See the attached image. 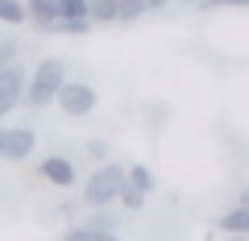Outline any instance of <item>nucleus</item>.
<instances>
[{
	"mask_svg": "<svg viewBox=\"0 0 249 241\" xmlns=\"http://www.w3.org/2000/svg\"><path fill=\"white\" fill-rule=\"evenodd\" d=\"M100 104V92L91 88L88 79H67L58 92V100H54V108H58L62 116H71V121H88L91 112H96Z\"/></svg>",
	"mask_w": 249,
	"mask_h": 241,
	"instance_id": "7ed1b4c3",
	"label": "nucleus"
},
{
	"mask_svg": "<svg viewBox=\"0 0 249 241\" xmlns=\"http://www.w3.org/2000/svg\"><path fill=\"white\" fill-rule=\"evenodd\" d=\"M88 21L96 25H116V4L112 0H88Z\"/></svg>",
	"mask_w": 249,
	"mask_h": 241,
	"instance_id": "9d476101",
	"label": "nucleus"
},
{
	"mask_svg": "<svg viewBox=\"0 0 249 241\" xmlns=\"http://www.w3.org/2000/svg\"><path fill=\"white\" fill-rule=\"evenodd\" d=\"M220 241H249V237H220Z\"/></svg>",
	"mask_w": 249,
	"mask_h": 241,
	"instance_id": "5701e85b",
	"label": "nucleus"
},
{
	"mask_svg": "<svg viewBox=\"0 0 249 241\" xmlns=\"http://www.w3.org/2000/svg\"><path fill=\"white\" fill-rule=\"evenodd\" d=\"M62 83H67V63H62L58 54H46V58H37L34 71L25 75V100L21 104L25 108H54V100H58Z\"/></svg>",
	"mask_w": 249,
	"mask_h": 241,
	"instance_id": "f257e3e1",
	"label": "nucleus"
},
{
	"mask_svg": "<svg viewBox=\"0 0 249 241\" xmlns=\"http://www.w3.org/2000/svg\"><path fill=\"white\" fill-rule=\"evenodd\" d=\"M37 175H42L50 187H75V183H79L75 162L67 158V154H46V158L37 162Z\"/></svg>",
	"mask_w": 249,
	"mask_h": 241,
	"instance_id": "423d86ee",
	"label": "nucleus"
},
{
	"mask_svg": "<svg viewBox=\"0 0 249 241\" xmlns=\"http://www.w3.org/2000/svg\"><path fill=\"white\" fill-rule=\"evenodd\" d=\"M124 187H133L137 196L150 200V191L158 187V179H154V170L145 167V162H129V167H124Z\"/></svg>",
	"mask_w": 249,
	"mask_h": 241,
	"instance_id": "6e6552de",
	"label": "nucleus"
},
{
	"mask_svg": "<svg viewBox=\"0 0 249 241\" xmlns=\"http://www.w3.org/2000/svg\"><path fill=\"white\" fill-rule=\"evenodd\" d=\"M37 150V133L29 125H9L4 129V158L0 162H29Z\"/></svg>",
	"mask_w": 249,
	"mask_h": 241,
	"instance_id": "39448f33",
	"label": "nucleus"
},
{
	"mask_svg": "<svg viewBox=\"0 0 249 241\" xmlns=\"http://www.w3.org/2000/svg\"><path fill=\"white\" fill-rule=\"evenodd\" d=\"M25 4V25H34V34H54V4L58 0H21Z\"/></svg>",
	"mask_w": 249,
	"mask_h": 241,
	"instance_id": "0eeeda50",
	"label": "nucleus"
},
{
	"mask_svg": "<svg viewBox=\"0 0 249 241\" xmlns=\"http://www.w3.org/2000/svg\"><path fill=\"white\" fill-rule=\"evenodd\" d=\"M54 34H62V37H88L91 34V21H54Z\"/></svg>",
	"mask_w": 249,
	"mask_h": 241,
	"instance_id": "2eb2a0df",
	"label": "nucleus"
},
{
	"mask_svg": "<svg viewBox=\"0 0 249 241\" xmlns=\"http://www.w3.org/2000/svg\"><path fill=\"white\" fill-rule=\"evenodd\" d=\"M79 208H83V204H75V200H62V204H58V216H67V221H79Z\"/></svg>",
	"mask_w": 249,
	"mask_h": 241,
	"instance_id": "6ab92c4d",
	"label": "nucleus"
},
{
	"mask_svg": "<svg viewBox=\"0 0 249 241\" xmlns=\"http://www.w3.org/2000/svg\"><path fill=\"white\" fill-rule=\"evenodd\" d=\"M116 204H121L124 212H142V208H145V196H137L133 187H121V191H116Z\"/></svg>",
	"mask_w": 249,
	"mask_h": 241,
	"instance_id": "dca6fc26",
	"label": "nucleus"
},
{
	"mask_svg": "<svg viewBox=\"0 0 249 241\" xmlns=\"http://www.w3.org/2000/svg\"><path fill=\"white\" fill-rule=\"evenodd\" d=\"M62 241H121L116 233H88V229H79V224H71V229L62 233Z\"/></svg>",
	"mask_w": 249,
	"mask_h": 241,
	"instance_id": "4468645a",
	"label": "nucleus"
},
{
	"mask_svg": "<svg viewBox=\"0 0 249 241\" xmlns=\"http://www.w3.org/2000/svg\"><path fill=\"white\" fill-rule=\"evenodd\" d=\"M79 229H88V233H116V216H112V208H96V212H88V216H79Z\"/></svg>",
	"mask_w": 249,
	"mask_h": 241,
	"instance_id": "1a4fd4ad",
	"label": "nucleus"
},
{
	"mask_svg": "<svg viewBox=\"0 0 249 241\" xmlns=\"http://www.w3.org/2000/svg\"><path fill=\"white\" fill-rule=\"evenodd\" d=\"M124 187V162L108 158L100 162L96 170H91L88 179H83V187H79V204L88 208V212H96V208H112L116 204V191Z\"/></svg>",
	"mask_w": 249,
	"mask_h": 241,
	"instance_id": "f03ea898",
	"label": "nucleus"
},
{
	"mask_svg": "<svg viewBox=\"0 0 249 241\" xmlns=\"http://www.w3.org/2000/svg\"><path fill=\"white\" fill-rule=\"evenodd\" d=\"M0 158H4V125H0Z\"/></svg>",
	"mask_w": 249,
	"mask_h": 241,
	"instance_id": "4be33fe9",
	"label": "nucleus"
},
{
	"mask_svg": "<svg viewBox=\"0 0 249 241\" xmlns=\"http://www.w3.org/2000/svg\"><path fill=\"white\" fill-rule=\"evenodd\" d=\"M13 63H21V46L13 42V37H4V42H0V71L13 67Z\"/></svg>",
	"mask_w": 249,
	"mask_h": 241,
	"instance_id": "f3484780",
	"label": "nucleus"
},
{
	"mask_svg": "<svg viewBox=\"0 0 249 241\" xmlns=\"http://www.w3.org/2000/svg\"><path fill=\"white\" fill-rule=\"evenodd\" d=\"M0 25H25V4L21 0H0Z\"/></svg>",
	"mask_w": 249,
	"mask_h": 241,
	"instance_id": "ddd939ff",
	"label": "nucleus"
},
{
	"mask_svg": "<svg viewBox=\"0 0 249 241\" xmlns=\"http://www.w3.org/2000/svg\"><path fill=\"white\" fill-rule=\"evenodd\" d=\"M83 150H88V158L96 162V167H100V162H108V154H112V150H108V142H100V137H91Z\"/></svg>",
	"mask_w": 249,
	"mask_h": 241,
	"instance_id": "a211bd4d",
	"label": "nucleus"
},
{
	"mask_svg": "<svg viewBox=\"0 0 249 241\" xmlns=\"http://www.w3.org/2000/svg\"><path fill=\"white\" fill-rule=\"evenodd\" d=\"M212 9H249V0H204Z\"/></svg>",
	"mask_w": 249,
	"mask_h": 241,
	"instance_id": "aec40b11",
	"label": "nucleus"
},
{
	"mask_svg": "<svg viewBox=\"0 0 249 241\" xmlns=\"http://www.w3.org/2000/svg\"><path fill=\"white\" fill-rule=\"evenodd\" d=\"M25 75H29V71H25L21 63H13V67L0 71V121L21 108V100H25Z\"/></svg>",
	"mask_w": 249,
	"mask_h": 241,
	"instance_id": "20e7f679",
	"label": "nucleus"
},
{
	"mask_svg": "<svg viewBox=\"0 0 249 241\" xmlns=\"http://www.w3.org/2000/svg\"><path fill=\"white\" fill-rule=\"evenodd\" d=\"M142 4H145V13H158V9H166L170 0H142Z\"/></svg>",
	"mask_w": 249,
	"mask_h": 241,
	"instance_id": "412c9836",
	"label": "nucleus"
},
{
	"mask_svg": "<svg viewBox=\"0 0 249 241\" xmlns=\"http://www.w3.org/2000/svg\"><path fill=\"white\" fill-rule=\"evenodd\" d=\"M54 17L58 21H88V0H58Z\"/></svg>",
	"mask_w": 249,
	"mask_h": 241,
	"instance_id": "f8f14e48",
	"label": "nucleus"
},
{
	"mask_svg": "<svg viewBox=\"0 0 249 241\" xmlns=\"http://www.w3.org/2000/svg\"><path fill=\"white\" fill-rule=\"evenodd\" d=\"M112 4H116V25H133V21L145 17L142 0H112Z\"/></svg>",
	"mask_w": 249,
	"mask_h": 241,
	"instance_id": "9b49d317",
	"label": "nucleus"
}]
</instances>
